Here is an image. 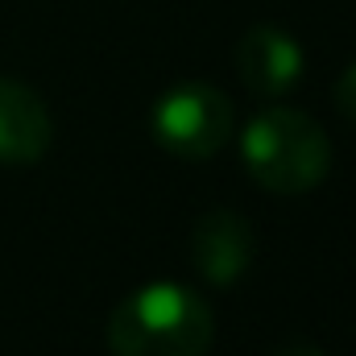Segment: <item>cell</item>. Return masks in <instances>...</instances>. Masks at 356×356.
Here are the masks:
<instances>
[{
    "label": "cell",
    "instance_id": "cell-2",
    "mask_svg": "<svg viewBox=\"0 0 356 356\" xmlns=\"http://www.w3.org/2000/svg\"><path fill=\"white\" fill-rule=\"evenodd\" d=\"M241 162L269 195H307L332 170V141L298 108H261L241 133Z\"/></svg>",
    "mask_w": 356,
    "mask_h": 356
},
{
    "label": "cell",
    "instance_id": "cell-6",
    "mask_svg": "<svg viewBox=\"0 0 356 356\" xmlns=\"http://www.w3.org/2000/svg\"><path fill=\"white\" fill-rule=\"evenodd\" d=\"M50 141H54V120L46 99L29 83L0 75V162L33 166L46 158Z\"/></svg>",
    "mask_w": 356,
    "mask_h": 356
},
{
    "label": "cell",
    "instance_id": "cell-4",
    "mask_svg": "<svg viewBox=\"0 0 356 356\" xmlns=\"http://www.w3.org/2000/svg\"><path fill=\"white\" fill-rule=\"evenodd\" d=\"M257 257V232L245 216H236L232 207H216L203 211L191 228V261L199 269L203 282L211 286H236Z\"/></svg>",
    "mask_w": 356,
    "mask_h": 356
},
{
    "label": "cell",
    "instance_id": "cell-7",
    "mask_svg": "<svg viewBox=\"0 0 356 356\" xmlns=\"http://www.w3.org/2000/svg\"><path fill=\"white\" fill-rule=\"evenodd\" d=\"M332 99H336V108H340V112H344L348 120H356V63L340 71V79H336V91H332Z\"/></svg>",
    "mask_w": 356,
    "mask_h": 356
},
{
    "label": "cell",
    "instance_id": "cell-8",
    "mask_svg": "<svg viewBox=\"0 0 356 356\" xmlns=\"http://www.w3.org/2000/svg\"><path fill=\"white\" fill-rule=\"evenodd\" d=\"M269 356H323V348L311 344V340H286V344H277Z\"/></svg>",
    "mask_w": 356,
    "mask_h": 356
},
{
    "label": "cell",
    "instance_id": "cell-3",
    "mask_svg": "<svg viewBox=\"0 0 356 356\" xmlns=\"http://www.w3.org/2000/svg\"><path fill=\"white\" fill-rule=\"evenodd\" d=\"M236 129L232 99L211 83H175L149 108V137L182 162L216 158Z\"/></svg>",
    "mask_w": 356,
    "mask_h": 356
},
{
    "label": "cell",
    "instance_id": "cell-1",
    "mask_svg": "<svg viewBox=\"0 0 356 356\" xmlns=\"http://www.w3.org/2000/svg\"><path fill=\"white\" fill-rule=\"evenodd\" d=\"M104 340L112 356H207L216 315L199 290L182 282H149L112 307Z\"/></svg>",
    "mask_w": 356,
    "mask_h": 356
},
{
    "label": "cell",
    "instance_id": "cell-5",
    "mask_svg": "<svg viewBox=\"0 0 356 356\" xmlns=\"http://www.w3.org/2000/svg\"><path fill=\"white\" fill-rule=\"evenodd\" d=\"M302 71H307V50L298 46L294 33H286L277 25H253L236 46V75L261 99L290 95L298 88Z\"/></svg>",
    "mask_w": 356,
    "mask_h": 356
}]
</instances>
